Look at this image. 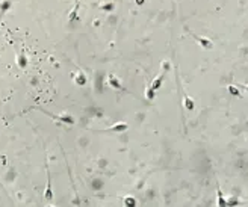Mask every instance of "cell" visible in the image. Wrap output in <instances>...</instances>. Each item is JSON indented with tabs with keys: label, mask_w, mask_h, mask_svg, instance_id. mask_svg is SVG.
Instances as JSON below:
<instances>
[{
	"label": "cell",
	"mask_w": 248,
	"mask_h": 207,
	"mask_svg": "<svg viewBox=\"0 0 248 207\" xmlns=\"http://www.w3.org/2000/svg\"><path fill=\"white\" fill-rule=\"evenodd\" d=\"M18 64H20V67H21V68H24V67H26V58H24L23 53H21L20 58H18Z\"/></svg>",
	"instance_id": "cell-1"
}]
</instances>
